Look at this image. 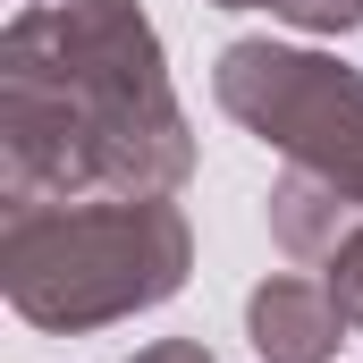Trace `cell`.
I'll return each mask as SVG.
<instances>
[{
    "label": "cell",
    "instance_id": "cell-1",
    "mask_svg": "<svg viewBox=\"0 0 363 363\" xmlns=\"http://www.w3.org/2000/svg\"><path fill=\"white\" fill-rule=\"evenodd\" d=\"M0 135L9 203H93L101 186L161 194L194 161L161 43L127 0H51L9 26Z\"/></svg>",
    "mask_w": 363,
    "mask_h": 363
},
{
    "label": "cell",
    "instance_id": "cell-7",
    "mask_svg": "<svg viewBox=\"0 0 363 363\" xmlns=\"http://www.w3.org/2000/svg\"><path fill=\"white\" fill-rule=\"evenodd\" d=\"M135 363H211L203 347H186V338H161V347H144Z\"/></svg>",
    "mask_w": 363,
    "mask_h": 363
},
{
    "label": "cell",
    "instance_id": "cell-6",
    "mask_svg": "<svg viewBox=\"0 0 363 363\" xmlns=\"http://www.w3.org/2000/svg\"><path fill=\"white\" fill-rule=\"evenodd\" d=\"M287 17L313 26V34H347V26H363V0H296Z\"/></svg>",
    "mask_w": 363,
    "mask_h": 363
},
{
    "label": "cell",
    "instance_id": "cell-8",
    "mask_svg": "<svg viewBox=\"0 0 363 363\" xmlns=\"http://www.w3.org/2000/svg\"><path fill=\"white\" fill-rule=\"evenodd\" d=\"M220 9H279V17H287L296 0H220Z\"/></svg>",
    "mask_w": 363,
    "mask_h": 363
},
{
    "label": "cell",
    "instance_id": "cell-5",
    "mask_svg": "<svg viewBox=\"0 0 363 363\" xmlns=\"http://www.w3.org/2000/svg\"><path fill=\"white\" fill-rule=\"evenodd\" d=\"M330 296L347 304V321H355V330H363V220H355V228H347V245L330 254Z\"/></svg>",
    "mask_w": 363,
    "mask_h": 363
},
{
    "label": "cell",
    "instance_id": "cell-3",
    "mask_svg": "<svg viewBox=\"0 0 363 363\" xmlns=\"http://www.w3.org/2000/svg\"><path fill=\"white\" fill-rule=\"evenodd\" d=\"M220 110L245 118L262 144H279L304 178L338 186L363 203V77L313 51H279V43H228L220 51Z\"/></svg>",
    "mask_w": 363,
    "mask_h": 363
},
{
    "label": "cell",
    "instance_id": "cell-4",
    "mask_svg": "<svg viewBox=\"0 0 363 363\" xmlns=\"http://www.w3.org/2000/svg\"><path fill=\"white\" fill-rule=\"evenodd\" d=\"M245 330L262 363H330L347 338V304L330 296V279H262L245 296Z\"/></svg>",
    "mask_w": 363,
    "mask_h": 363
},
{
    "label": "cell",
    "instance_id": "cell-2",
    "mask_svg": "<svg viewBox=\"0 0 363 363\" xmlns=\"http://www.w3.org/2000/svg\"><path fill=\"white\" fill-rule=\"evenodd\" d=\"M9 304L34 330H101L127 321L186 279V220L161 194L118 203H9L0 237Z\"/></svg>",
    "mask_w": 363,
    "mask_h": 363
}]
</instances>
